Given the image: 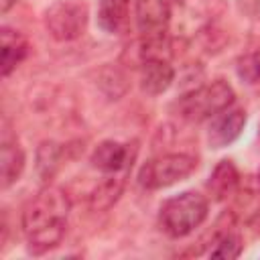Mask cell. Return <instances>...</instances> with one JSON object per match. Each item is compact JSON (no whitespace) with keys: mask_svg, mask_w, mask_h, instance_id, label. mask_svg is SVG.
Masks as SVG:
<instances>
[{"mask_svg":"<svg viewBox=\"0 0 260 260\" xmlns=\"http://www.w3.org/2000/svg\"><path fill=\"white\" fill-rule=\"evenodd\" d=\"M258 177H260V173H258Z\"/></svg>","mask_w":260,"mask_h":260,"instance_id":"obj_21","label":"cell"},{"mask_svg":"<svg viewBox=\"0 0 260 260\" xmlns=\"http://www.w3.org/2000/svg\"><path fill=\"white\" fill-rule=\"evenodd\" d=\"M175 69L165 57H144L140 67V87L148 95H158L167 91L173 83Z\"/></svg>","mask_w":260,"mask_h":260,"instance_id":"obj_9","label":"cell"},{"mask_svg":"<svg viewBox=\"0 0 260 260\" xmlns=\"http://www.w3.org/2000/svg\"><path fill=\"white\" fill-rule=\"evenodd\" d=\"M28 55V41L22 32L2 26L0 30V71L4 77H8Z\"/></svg>","mask_w":260,"mask_h":260,"instance_id":"obj_11","label":"cell"},{"mask_svg":"<svg viewBox=\"0 0 260 260\" xmlns=\"http://www.w3.org/2000/svg\"><path fill=\"white\" fill-rule=\"evenodd\" d=\"M234 199V209L232 215L238 217L240 221H252L260 213V177H240V183L232 195Z\"/></svg>","mask_w":260,"mask_h":260,"instance_id":"obj_8","label":"cell"},{"mask_svg":"<svg viewBox=\"0 0 260 260\" xmlns=\"http://www.w3.org/2000/svg\"><path fill=\"white\" fill-rule=\"evenodd\" d=\"M238 183H240V173H238L236 165L225 158V160H219L217 167L213 169V173L209 175L207 191L211 193V197L215 201H223L234 195Z\"/></svg>","mask_w":260,"mask_h":260,"instance_id":"obj_14","label":"cell"},{"mask_svg":"<svg viewBox=\"0 0 260 260\" xmlns=\"http://www.w3.org/2000/svg\"><path fill=\"white\" fill-rule=\"evenodd\" d=\"M71 211L69 195L55 185L41 189L22 213V232L32 254H45L61 244Z\"/></svg>","mask_w":260,"mask_h":260,"instance_id":"obj_1","label":"cell"},{"mask_svg":"<svg viewBox=\"0 0 260 260\" xmlns=\"http://www.w3.org/2000/svg\"><path fill=\"white\" fill-rule=\"evenodd\" d=\"M234 98L232 85L223 79H215L181 95L177 102V112L187 122H203L230 108Z\"/></svg>","mask_w":260,"mask_h":260,"instance_id":"obj_3","label":"cell"},{"mask_svg":"<svg viewBox=\"0 0 260 260\" xmlns=\"http://www.w3.org/2000/svg\"><path fill=\"white\" fill-rule=\"evenodd\" d=\"M122 189H124V179L122 177H116V173L112 177H106L91 191V195H89V207L93 211H106V209H110L118 201Z\"/></svg>","mask_w":260,"mask_h":260,"instance_id":"obj_16","label":"cell"},{"mask_svg":"<svg viewBox=\"0 0 260 260\" xmlns=\"http://www.w3.org/2000/svg\"><path fill=\"white\" fill-rule=\"evenodd\" d=\"M215 248L209 252L211 258H238L242 254V240L234 232H221L213 238Z\"/></svg>","mask_w":260,"mask_h":260,"instance_id":"obj_18","label":"cell"},{"mask_svg":"<svg viewBox=\"0 0 260 260\" xmlns=\"http://www.w3.org/2000/svg\"><path fill=\"white\" fill-rule=\"evenodd\" d=\"M195 169H197V156L193 154H187V152L158 154L140 167L138 185L148 191L165 189L187 179Z\"/></svg>","mask_w":260,"mask_h":260,"instance_id":"obj_4","label":"cell"},{"mask_svg":"<svg viewBox=\"0 0 260 260\" xmlns=\"http://www.w3.org/2000/svg\"><path fill=\"white\" fill-rule=\"evenodd\" d=\"M213 4L215 0H177V6L181 8V22L195 28L211 22Z\"/></svg>","mask_w":260,"mask_h":260,"instance_id":"obj_17","label":"cell"},{"mask_svg":"<svg viewBox=\"0 0 260 260\" xmlns=\"http://www.w3.org/2000/svg\"><path fill=\"white\" fill-rule=\"evenodd\" d=\"M59 158H61L59 144H55V142H43L41 148H39V156H37V160H39L37 162V169H39L41 177L49 179L55 173V169L59 167Z\"/></svg>","mask_w":260,"mask_h":260,"instance_id":"obj_19","label":"cell"},{"mask_svg":"<svg viewBox=\"0 0 260 260\" xmlns=\"http://www.w3.org/2000/svg\"><path fill=\"white\" fill-rule=\"evenodd\" d=\"M134 152H130V144H122L116 140H104L95 146V150L91 152V165L104 173H120L124 171L128 165H132Z\"/></svg>","mask_w":260,"mask_h":260,"instance_id":"obj_10","label":"cell"},{"mask_svg":"<svg viewBox=\"0 0 260 260\" xmlns=\"http://www.w3.org/2000/svg\"><path fill=\"white\" fill-rule=\"evenodd\" d=\"M209 211L207 199L197 191H183L160 205L158 221L171 238H185L197 230Z\"/></svg>","mask_w":260,"mask_h":260,"instance_id":"obj_2","label":"cell"},{"mask_svg":"<svg viewBox=\"0 0 260 260\" xmlns=\"http://www.w3.org/2000/svg\"><path fill=\"white\" fill-rule=\"evenodd\" d=\"M24 171V152L16 140L4 138L0 148V179L2 189H8L18 181V177Z\"/></svg>","mask_w":260,"mask_h":260,"instance_id":"obj_13","label":"cell"},{"mask_svg":"<svg viewBox=\"0 0 260 260\" xmlns=\"http://www.w3.org/2000/svg\"><path fill=\"white\" fill-rule=\"evenodd\" d=\"M169 22H171L169 0H136V24L144 43L165 41Z\"/></svg>","mask_w":260,"mask_h":260,"instance_id":"obj_6","label":"cell"},{"mask_svg":"<svg viewBox=\"0 0 260 260\" xmlns=\"http://www.w3.org/2000/svg\"><path fill=\"white\" fill-rule=\"evenodd\" d=\"M236 71H238L240 79L250 83V85L260 81V20H256L252 30H250L248 47L238 57Z\"/></svg>","mask_w":260,"mask_h":260,"instance_id":"obj_12","label":"cell"},{"mask_svg":"<svg viewBox=\"0 0 260 260\" xmlns=\"http://www.w3.org/2000/svg\"><path fill=\"white\" fill-rule=\"evenodd\" d=\"M100 24L112 35H120L130 22V0H100Z\"/></svg>","mask_w":260,"mask_h":260,"instance_id":"obj_15","label":"cell"},{"mask_svg":"<svg viewBox=\"0 0 260 260\" xmlns=\"http://www.w3.org/2000/svg\"><path fill=\"white\" fill-rule=\"evenodd\" d=\"M246 126V112L244 108H225L217 116H213L209 130H207V142L211 148H223L232 144Z\"/></svg>","mask_w":260,"mask_h":260,"instance_id":"obj_7","label":"cell"},{"mask_svg":"<svg viewBox=\"0 0 260 260\" xmlns=\"http://www.w3.org/2000/svg\"><path fill=\"white\" fill-rule=\"evenodd\" d=\"M87 6L79 0H59L45 10V28L55 41H75L85 32Z\"/></svg>","mask_w":260,"mask_h":260,"instance_id":"obj_5","label":"cell"},{"mask_svg":"<svg viewBox=\"0 0 260 260\" xmlns=\"http://www.w3.org/2000/svg\"><path fill=\"white\" fill-rule=\"evenodd\" d=\"M12 4H16V0H2V12H8Z\"/></svg>","mask_w":260,"mask_h":260,"instance_id":"obj_20","label":"cell"}]
</instances>
